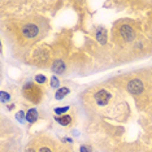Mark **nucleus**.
<instances>
[{
    "label": "nucleus",
    "instance_id": "obj_7",
    "mask_svg": "<svg viewBox=\"0 0 152 152\" xmlns=\"http://www.w3.org/2000/svg\"><path fill=\"white\" fill-rule=\"evenodd\" d=\"M33 142L37 147V152H58L61 144L55 138L47 135V134H38L33 138Z\"/></svg>",
    "mask_w": 152,
    "mask_h": 152
},
{
    "label": "nucleus",
    "instance_id": "obj_8",
    "mask_svg": "<svg viewBox=\"0 0 152 152\" xmlns=\"http://www.w3.org/2000/svg\"><path fill=\"white\" fill-rule=\"evenodd\" d=\"M57 121H58V124H60L61 126L68 127V126H72L75 122V117H74V115L68 113V115H63L61 117H58Z\"/></svg>",
    "mask_w": 152,
    "mask_h": 152
},
{
    "label": "nucleus",
    "instance_id": "obj_3",
    "mask_svg": "<svg viewBox=\"0 0 152 152\" xmlns=\"http://www.w3.org/2000/svg\"><path fill=\"white\" fill-rule=\"evenodd\" d=\"M115 87L121 90L122 92H127L137 100V105L140 109H144L150 103L151 92L150 87L152 82L150 75L143 73H131L126 75H120L110 82Z\"/></svg>",
    "mask_w": 152,
    "mask_h": 152
},
{
    "label": "nucleus",
    "instance_id": "obj_9",
    "mask_svg": "<svg viewBox=\"0 0 152 152\" xmlns=\"http://www.w3.org/2000/svg\"><path fill=\"white\" fill-rule=\"evenodd\" d=\"M95 39L96 42L102 46H105L107 44V40H108V37H107V30L105 27H99L95 33Z\"/></svg>",
    "mask_w": 152,
    "mask_h": 152
},
{
    "label": "nucleus",
    "instance_id": "obj_12",
    "mask_svg": "<svg viewBox=\"0 0 152 152\" xmlns=\"http://www.w3.org/2000/svg\"><path fill=\"white\" fill-rule=\"evenodd\" d=\"M23 152H37V147H35V144H34L33 139L29 142V144L26 146V148H25V151Z\"/></svg>",
    "mask_w": 152,
    "mask_h": 152
},
{
    "label": "nucleus",
    "instance_id": "obj_6",
    "mask_svg": "<svg viewBox=\"0 0 152 152\" xmlns=\"http://www.w3.org/2000/svg\"><path fill=\"white\" fill-rule=\"evenodd\" d=\"M23 99L33 104H40L44 98V88L37 82H27L21 90Z\"/></svg>",
    "mask_w": 152,
    "mask_h": 152
},
{
    "label": "nucleus",
    "instance_id": "obj_13",
    "mask_svg": "<svg viewBox=\"0 0 152 152\" xmlns=\"http://www.w3.org/2000/svg\"><path fill=\"white\" fill-rule=\"evenodd\" d=\"M35 81H37V83H39V85H43V83H46V82H47V78L44 77V75H40V74H38L37 77H35Z\"/></svg>",
    "mask_w": 152,
    "mask_h": 152
},
{
    "label": "nucleus",
    "instance_id": "obj_4",
    "mask_svg": "<svg viewBox=\"0 0 152 152\" xmlns=\"http://www.w3.org/2000/svg\"><path fill=\"white\" fill-rule=\"evenodd\" d=\"M138 39H139V30L135 27V23L133 21L120 20L115 23L112 29V43L118 50L134 47Z\"/></svg>",
    "mask_w": 152,
    "mask_h": 152
},
{
    "label": "nucleus",
    "instance_id": "obj_1",
    "mask_svg": "<svg viewBox=\"0 0 152 152\" xmlns=\"http://www.w3.org/2000/svg\"><path fill=\"white\" fill-rule=\"evenodd\" d=\"M81 100L85 110L94 117L122 120L124 116L129 113L127 102L122 91L110 82L87 88L81 95Z\"/></svg>",
    "mask_w": 152,
    "mask_h": 152
},
{
    "label": "nucleus",
    "instance_id": "obj_10",
    "mask_svg": "<svg viewBox=\"0 0 152 152\" xmlns=\"http://www.w3.org/2000/svg\"><path fill=\"white\" fill-rule=\"evenodd\" d=\"M38 110L37 109H29L27 110V113H26V120L29 121L30 124H33V122H35V121L38 120Z\"/></svg>",
    "mask_w": 152,
    "mask_h": 152
},
{
    "label": "nucleus",
    "instance_id": "obj_5",
    "mask_svg": "<svg viewBox=\"0 0 152 152\" xmlns=\"http://www.w3.org/2000/svg\"><path fill=\"white\" fill-rule=\"evenodd\" d=\"M52 61H53V52H52V47L48 46H39L33 50L31 55V64L37 65L40 68H47V66H52Z\"/></svg>",
    "mask_w": 152,
    "mask_h": 152
},
{
    "label": "nucleus",
    "instance_id": "obj_15",
    "mask_svg": "<svg viewBox=\"0 0 152 152\" xmlns=\"http://www.w3.org/2000/svg\"><path fill=\"white\" fill-rule=\"evenodd\" d=\"M70 108L69 107H66V108H63V109H55V112L57 113V115H61V112H65V110H69Z\"/></svg>",
    "mask_w": 152,
    "mask_h": 152
},
{
    "label": "nucleus",
    "instance_id": "obj_14",
    "mask_svg": "<svg viewBox=\"0 0 152 152\" xmlns=\"http://www.w3.org/2000/svg\"><path fill=\"white\" fill-rule=\"evenodd\" d=\"M58 152H70V146H66V144H61Z\"/></svg>",
    "mask_w": 152,
    "mask_h": 152
},
{
    "label": "nucleus",
    "instance_id": "obj_11",
    "mask_svg": "<svg viewBox=\"0 0 152 152\" xmlns=\"http://www.w3.org/2000/svg\"><path fill=\"white\" fill-rule=\"evenodd\" d=\"M69 92H70V90H69L68 87H61V88L57 90V92H56V95H55V98H56L57 100H61V99H64L66 95H69Z\"/></svg>",
    "mask_w": 152,
    "mask_h": 152
},
{
    "label": "nucleus",
    "instance_id": "obj_16",
    "mask_svg": "<svg viewBox=\"0 0 152 152\" xmlns=\"http://www.w3.org/2000/svg\"><path fill=\"white\" fill-rule=\"evenodd\" d=\"M81 152H90V150H87L86 146H81Z\"/></svg>",
    "mask_w": 152,
    "mask_h": 152
},
{
    "label": "nucleus",
    "instance_id": "obj_2",
    "mask_svg": "<svg viewBox=\"0 0 152 152\" xmlns=\"http://www.w3.org/2000/svg\"><path fill=\"white\" fill-rule=\"evenodd\" d=\"M50 30L47 18L39 15H30L22 18L12 20L8 25V37L13 46L20 50L33 51L43 40Z\"/></svg>",
    "mask_w": 152,
    "mask_h": 152
}]
</instances>
